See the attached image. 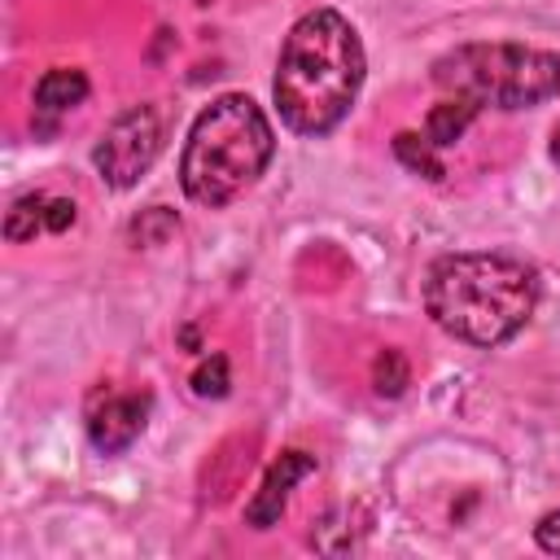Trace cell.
<instances>
[{"mask_svg": "<svg viewBox=\"0 0 560 560\" xmlns=\"http://www.w3.org/2000/svg\"><path fill=\"white\" fill-rule=\"evenodd\" d=\"M363 44L359 31L337 9H311L302 13L276 61V109L280 122L298 136H328L354 105L363 88Z\"/></svg>", "mask_w": 560, "mask_h": 560, "instance_id": "obj_1", "label": "cell"}, {"mask_svg": "<svg viewBox=\"0 0 560 560\" xmlns=\"http://www.w3.org/2000/svg\"><path fill=\"white\" fill-rule=\"evenodd\" d=\"M538 306V276L512 254H442L424 276L429 319L477 350L512 341Z\"/></svg>", "mask_w": 560, "mask_h": 560, "instance_id": "obj_2", "label": "cell"}, {"mask_svg": "<svg viewBox=\"0 0 560 560\" xmlns=\"http://www.w3.org/2000/svg\"><path fill=\"white\" fill-rule=\"evenodd\" d=\"M271 153H276V136L267 114L245 92L214 96L188 127L179 158V188L188 201L219 210L258 184Z\"/></svg>", "mask_w": 560, "mask_h": 560, "instance_id": "obj_3", "label": "cell"}, {"mask_svg": "<svg viewBox=\"0 0 560 560\" xmlns=\"http://www.w3.org/2000/svg\"><path fill=\"white\" fill-rule=\"evenodd\" d=\"M433 83L481 109H525L560 96V52L525 44H459L433 61Z\"/></svg>", "mask_w": 560, "mask_h": 560, "instance_id": "obj_4", "label": "cell"}, {"mask_svg": "<svg viewBox=\"0 0 560 560\" xmlns=\"http://www.w3.org/2000/svg\"><path fill=\"white\" fill-rule=\"evenodd\" d=\"M162 144H166V109L158 101H144L122 109L105 127V136L92 149V162L109 188H131L158 162Z\"/></svg>", "mask_w": 560, "mask_h": 560, "instance_id": "obj_5", "label": "cell"}, {"mask_svg": "<svg viewBox=\"0 0 560 560\" xmlns=\"http://www.w3.org/2000/svg\"><path fill=\"white\" fill-rule=\"evenodd\" d=\"M149 407L153 398L149 394H105L92 411H88V438L101 455H118L127 451L144 424H149Z\"/></svg>", "mask_w": 560, "mask_h": 560, "instance_id": "obj_6", "label": "cell"}, {"mask_svg": "<svg viewBox=\"0 0 560 560\" xmlns=\"http://www.w3.org/2000/svg\"><path fill=\"white\" fill-rule=\"evenodd\" d=\"M315 468H319V464H315L311 451H280V459L267 468L262 486H258L254 499L245 503V525H249V529H271V525H280L293 486H298L302 477H311Z\"/></svg>", "mask_w": 560, "mask_h": 560, "instance_id": "obj_7", "label": "cell"}, {"mask_svg": "<svg viewBox=\"0 0 560 560\" xmlns=\"http://www.w3.org/2000/svg\"><path fill=\"white\" fill-rule=\"evenodd\" d=\"M83 101H88V74H83V70L57 66V70H48V74L35 83V114L48 118V127H52V118L70 114V109L83 105Z\"/></svg>", "mask_w": 560, "mask_h": 560, "instance_id": "obj_8", "label": "cell"}, {"mask_svg": "<svg viewBox=\"0 0 560 560\" xmlns=\"http://www.w3.org/2000/svg\"><path fill=\"white\" fill-rule=\"evenodd\" d=\"M477 114H481L477 101H468V96H446V101H438V105L429 109L424 136H429L438 149H446V144H455V140L468 131V122H472Z\"/></svg>", "mask_w": 560, "mask_h": 560, "instance_id": "obj_9", "label": "cell"}, {"mask_svg": "<svg viewBox=\"0 0 560 560\" xmlns=\"http://www.w3.org/2000/svg\"><path fill=\"white\" fill-rule=\"evenodd\" d=\"M48 192H26L13 201L9 219H4V236L18 245V241H35L39 232H48Z\"/></svg>", "mask_w": 560, "mask_h": 560, "instance_id": "obj_10", "label": "cell"}, {"mask_svg": "<svg viewBox=\"0 0 560 560\" xmlns=\"http://www.w3.org/2000/svg\"><path fill=\"white\" fill-rule=\"evenodd\" d=\"M433 149H438V144H433L429 136H416V131H398V136H394V158H398L407 171L424 175V179H442V175H446V166H442V158H438Z\"/></svg>", "mask_w": 560, "mask_h": 560, "instance_id": "obj_11", "label": "cell"}, {"mask_svg": "<svg viewBox=\"0 0 560 560\" xmlns=\"http://www.w3.org/2000/svg\"><path fill=\"white\" fill-rule=\"evenodd\" d=\"M407 381H411V372H407V359H402L398 350L376 354V363H372V385H376V394L398 398V394L407 389Z\"/></svg>", "mask_w": 560, "mask_h": 560, "instance_id": "obj_12", "label": "cell"}, {"mask_svg": "<svg viewBox=\"0 0 560 560\" xmlns=\"http://www.w3.org/2000/svg\"><path fill=\"white\" fill-rule=\"evenodd\" d=\"M175 228H179V223H175V214H171L166 206H153V210H144V214L131 223V236H136L140 245H162Z\"/></svg>", "mask_w": 560, "mask_h": 560, "instance_id": "obj_13", "label": "cell"}, {"mask_svg": "<svg viewBox=\"0 0 560 560\" xmlns=\"http://www.w3.org/2000/svg\"><path fill=\"white\" fill-rule=\"evenodd\" d=\"M192 394L197 398H223L228 394V359L223 354L201 359V368L192 372Z\"/></svg>", "mask_w": 560, "mask_h": 560, "instance_id": "obj_14", "label": "cell"}, {"mask_svg": "<svg viewBox=\"0 0 560 560\" xmlns=\"http://www.w3.org/2000/svg\"><path fill=\"white\" fill-rule=\"evenodd\" d=\"M534 542L551 556H560V512H547L538 525H534Z\"/></svg>", "mask_w": 560, "mask_h": 560, "instance_id": "obj_15", "label": "cell"}, {"mask_svg": "<svg viewBox=\"0 0 560 560\" xmlns=\"http://www.w3.org/2000/svg\"><path fill=\"white\" fill-rule=\"evenodd\" d=\"M74 223V201L70 197H52L48 201V232H66Z\"/></svg>", "mask_w": 560, "mask_h": 560, "instance_id": "obj_16", "label": "cell"}, {"mask_svg": "<svg viewBox=\"0 0 560 560\" xmlns=\"http://www.w3.org/2000/svg\"><path fill=\"white\" fill-rule=\"evenodd\" d=\"M551 162L560 166V122H556V131H551Z\"/></svg>", "mask_w": 560, "mask_h": 560, "instance_id": "obj_17", "label": "cell"}]
</instances>
